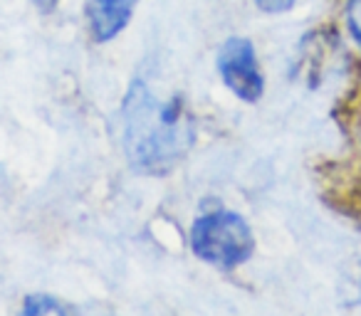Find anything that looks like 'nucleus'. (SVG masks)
Returning <instances> with one entry per match:
<instances>
[{
    "label": "nucleus",
    "mask_w": 361,
    "mask_h": 316,
    "mask_svg": "<svg viewBox=\"0 0 361 316\" xmlns=\"http://www.w3.org/2000/svg\"><path fill=\"white\" fill-rule=\"evenodd\" d=\"M136 0H87V18H90L92 35L97 42L116 37L131 20Z\"/></svg>",
    "instance_id": "4"
},
{
    "label": "nucleus",
    "mask_w": 361,
    "mask_h": 316,
    "mask_svg": "<svg viewBox=\"0 0 361 316\" xmlns=\"http://www.w3.org/2000/svg\"><path fill=\"white\" fill-rule=\"evenodd\" d=\"M193 121L178 99L161 101L144 82H134L124 101V148L139 171L161 173L186 153Z\"/></svg>",
    "instance_id": "1"
},
{
    "label": "nucleus",
    "mask_w": 361,
    "mask_h": 316,
    "mask_svg": "<svg viewBox=\"0 0 361 316\" xmlns=\"http://www.w3.org/2000/svg\"><path fill=\"white\" fill-rule=\"evenodd\" d=\"M32 6H35L37 11H42V13H50L52 8L57 6V0H32Z\"/></svg>",
    "instance_id": "8"
},
{
    "label": "nucleus",
    "mask_w": 361,
    "mask_h": 316,
    "mask_svg": "<svg viewBox=\"0 0 361 316\" xmlns=\"http://www.w3.org/2000/svg\"><path fill=\"white\" fill-rule=\"evenodd\" d=\"M255 6L267 15H280L297 6V0H255Z\"/></svg>",
    "instance_id": "7"
},
{
    "label": "nucleus",
    "mask_w": 361,
    "mask_h": 316,
    "mask_svg": "<svg viewBox=\"0 0 361 316\" xmlns=\"http://www.w3.org/2000/svg\"><path fill=\"white\" fill-rule=\"evenodd\" d=\"M62 306L57 304L52 296H45V294H40V296H27V301H25V306H23V314L25 316H42V314H62Z\"/></svg>",
    "instance_id": "6"
},
{
    "label": "nucleus",
    "mask_w": 361,
    "mask_h": 316,
    "mask_svg": "<svg viewBox=\"0 0 361 316\" xmlns=\"http://www.w3.org/2000/svg\"><path fill=\"white\" fill-rule=\"evenodd\" d=\"M218 72L238 99L257 101L265 91V77L257 65L255 47L247 37H231L218 52Z\"/></svg>",
    "instance_id": "3"
},
{
    "label": "nucleus",
    "mask_w": 361,
    "mask_h": 316,
    "mask_svg": "<svg viewBox=\"0 0 361 316\" xmlns=\"http://www.w3.org/2000/svg\"><path fill=\"white\" fill-rule=\"evenodd\" d=\"M191 250L208 265L233 270L250 260L255 252L252 230L235 213H211L193 222L191 227Z\"/></svg>",
    "instance_id": "2"
},
{
    "label": "nucleus",
    "mask_w": 361,
    "mask_h": 316,
    "mask_svg": "<svg viewBox=\"0 0 361 316\" xmlns=\"http://www.w3.org/2000/svg\"><path fill=\"white\" fill-rule=\"evenodd\" d=\"M341 18H344L346 35H349L351 45L356 47L359 60H361V0H344Z\"/></svg>",
    "instance_id": "5"
}]
</instances>
